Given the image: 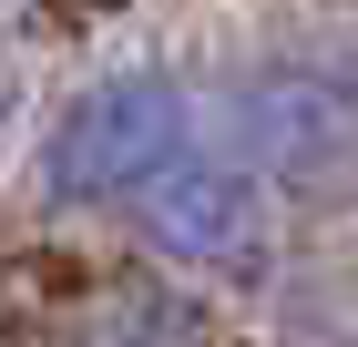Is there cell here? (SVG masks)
<instances>
[{
	"label": "cell",
	"instance_id": "cell-1",
	"mask_svg": "<svg viewBox=\"0 0 358 347\" xmlns=\"http://www.w3.org/2000/svg\"><path fill=\"white\" fill-rule=\"evenodd\" d=\"M194 103L174 72H103L52 112L41 133V194L52 205H134L174 154H194Z\"/></svg>",
	"mask_w": 358,
	"mask_h": 347
},
{
	"label": "cell",
	"instance_id": "cell-2",
	"mask_svg": "<svg viewBox=\"0 0 358 347\" xmlns=\"http://www.w3.org/2000/svg\"><path fill=\"white\" fill-rule=\"evenodd\" d=\"M225 154H246L276 194H348L358 184V72L338 61H246L225 82Z\"/></svg>",
	"mask_w": 358,
	"mask_h": 347
},
{
	"label": "cell",
	"instance_id": "cell-3",
	"mask_svg": "<svg viewBox=\"0 0 358 347\" xmlns=\"http://www.w3.org/2000/svg\"><path fill=\"white\" fill-rule=\"evenodd\" d=\"M266 174H256L246 154H174L154 184L134 194V225H143V245L164 256V266H185V276H225V266H246L256 245H266Z\"/></svg>",
	"mask_w": 358,
	"mask_h": 347
},
{
	"label": "cell",
	"instance_id": "cell-4",
	"mask_svg": "<svg viewBox=\"0 0 358 347\" xmlns=\"http://www.w3.org/2000/svg\"><path fill=\"white\" fill-rule=\"evenodd\" d=\"M103 347H194V317L174 296H123L103 317Z\"/></svg>",
	"mask_w": 358,
	"mask_h": 347
},
{
	"label": "cell",
	"instance_id": "cell-5",
	"mask_svg": "<svg viewBox=\"0 0 358 347\" xmlns=\"http://www.w3.org/2000/svg\"><path fill=\"white\" fill-rule=\"evenodd\" d=\"M348 72H358V10H348Z\"/></svg>",
	"mask_w": 358,
	"mask_h": 347
}]
</instances>
